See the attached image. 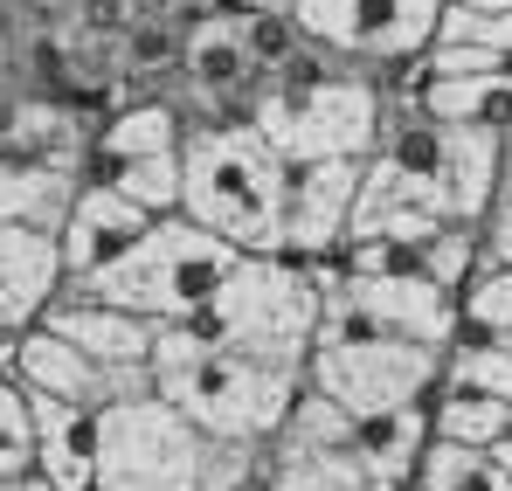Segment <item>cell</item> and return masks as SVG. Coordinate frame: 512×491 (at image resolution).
I'll return each instance as SVG.
<instances>
[{
	"label": "cell",
	"mask_w": 512,
	"mask_h": 491,
	"mask_svg": "<svg viewBox=\"0 0 512 491\" xmlns=\"http://www.w3.org/2000/svg\"><path fill=\"white\" fill-rule=\"evenodd\" d=\"M56 7H84V0H56Z\"/></svg>",
	"instance_id": "836d02e7"
},
{
	"label": "cell",
	"mask_w": 512,
	"mask_h": 491,
	"mask_svg": "<svg viewBox=\"0 0 512 491\" xmlns=\"http://www.w3.org/2000/svg\"><path fill=\"white\" fill-rule=\"evenodd\" d=\"M236 256L243 249L222 243L215 229H201L194 215H160L118 263H104L97 277L70 284V291H90L104 305H125V312H139L153 326H180V319H194L222 291V277L236 270Z\"/></svg>",
	"instance_id": "5b68a950"
},
{
	"label": "cell",
	"mask_w": 512,
	"mask_h": 491,
	"mask_svg": "<svg viewBox=\"0 0 512 491\" xmlns=\"http://www.w3.org/2000/svg\"><path fill=\"white\" fill-rule=\"evenodd\" d=\"M485 256H499L512 263V160H506V180H499V194H492V208H485Z\"/></svg>",
	"instance_id": "f1b7e54d"
},
{
	"label": "cell",
	"mask_w": 512,
	"mask_h": 491,
	"mask_svg": "<svg viewBox=\"0 0 512 491\" xmlns=\"http://www.w3.org/2000/svg\"><path fill=\"white\" fill-rule=\"evenodd\" d=\"M429 429H436V443H478V450H499L512 436V409L499 395H485V388H471V381H436V395H429Z\"/></svg>",
	"instance_id": "ffe728a7"
},
{
	"label": "cell",
	"mask_w": 512,
	"mask_h": 491,
	"mask_svg": "<svg viewBox=\"0 0 512 491\" xmlns=\"http://www.w3.org/2000/svg\"><path fill=\"white\" fill-rule=\"evenodd\" d=\"M457 312H464V332H471V339L512 346V263L485 256V263L471 270V284L457 291Z\"/></svg>",
	"instance_id": "603a6c76"
},
{
	"label": "cell",
	"mask_w": 512,
	"mask_h": 491,
	"mask_svg": "<svg viewBox=\"0 0 512 491\" xmlns=\"http://www.w3.org/2000/svg\"><path fill=\"white\" fill-rule=\"evenodd\" d=\"M70 291L63 236L0 222V339H21L49 319V305Z\"/></svg>",
	"instance_id": "8fae6325"
},
{
	"label": "cell",
	"mask_w": 512,
	"mask_h": 491,
	"mask_svg": "<svg viewBox=\"0 0 512 491\" xmlns=\"http://www.w3.org/2000/svg\"><path fill=\"white\" fill-rule=\"evenodd\" d=\"M187 139V111L173 90H146V97H125L118 111L97 118V139H90V173L104 180L111 166L125 160H153V153H180Z\"/></svg>",
	"instance_id": "9a60e30c"
},
{
	"label": "cell",
	"mask_w": 512,
	"mask_h": 491,
	"mask_svg": "<svg viewBox=\"0 0 512 491\" xmlns=\"http://www.w3.org/2000/svg\"><path fill=\"white\" fill-rule=\"evenodd\" d=\"M443 374H450V381H471V388H485V395H499L512 409V346H499V339L457 332V346L443 353Z\"/></svg>",
	"instance_id": "83f0119b"
},
{
	"label": "cell",
	"mask_w": 512,
	"mask_h": 491,
	"mask_svg": "<svg viewBox=\"0 0 512 491\" xmlns=\"http://www.w3.org/2000/svg\"><path fill=\"white\" fill-rule=\"evenodd\" d=\"M42 326H56L63 339H77L90 360H111V367L153 360V339H160L153 319H139V312H125V305H104V298H90V291H63Z\"/></svg>",
	"instance_id": "2e32d148"
},
{
	"label": "cell",
	"mask_w": 512,
	"mask_h": 491,
	"mask_svg": "<svg viewBox=\"0 0 512 491\" xmlns=\"http://www.w3.org/2000/svg\"><path fill=\"white\" fill-rule=\"evenodd\" d=\"M0 491H56L42 471H28V478H0Z\"/></svg>",
	"instance_id": "f546056e"
},
{
	"label": "cell",
	"mask_w": 512,
	"mask_h": 491,
	"mask_svg": "<svg viewBox=\"0 0 512 491\" xmlns=\"http://www.w3.org/2000/svg\"><path fill=\"white\" fill-rule=\"evenodd\" d=\"M388 90L381 70L333 56V49H305L298 63H284L277 77H263L250 97V125L284 153L291 166L305 160H367L388 132Z\"/></svg>",
	"instance_id": "6da1fadb"
},
{
	"label": "cell",
	"mask_w": 512,
	"mask_h": 491,
	"mask_svg": "<svg viewBox=\"0 0 512 491\" xmlns=\"http://www.w3.org/2000/svg\"><path fill=\"white\" fill-rule=\"evenodd\" d=\"M118 77H173L180 70V21H160V14H139L118 42Z\"/></svg>",
	"instance_id": "d4e9b609"
},
{
	"label": "cell",
	"mask_w": 512,
	"mask_h": 491,
	"mask_svg": "<svg viewBox=\"0 0 512 491\" xmlns=\"http://www.w3.org/2000/svg\"><path fill=\"white\" fill-rule=\"evenodd\" d=\"M416 491H512V464L478 443H429Z\"/></svg>",
	"instance_id": "7402d4cb"
},
{
	"label": "cell",
	"mask_w": 512,
	"mask_h": 491,
	"mask_svg": "<svg viewBox=\"0 0 512 491\" xmlns=\"http://www.w3.org/2000/svg\"><path fill=\"white\" fill-rule=\"evenodd\" d=\"M0 374H21L35 395H56V402H84V409H111V402H132V395H153V360L139 367H111V360H90L77 339H63L56 326H35L21 339H0Z\"/></svg>",
	"instance_id": "9c48e42d"
},
{
	"label": "cell",
	"mask_w": 512,
	"mask_h": 491,
	"mask_svg": "<svg viewBox=\"0 0 512 491\" xmlns=\"http://www.w3.org/2000/svg\"><path fill=\"white\" fill-rule=\"evenodd\" d=\"M35 471L56 491H97V409L35 395Z\"/></svg>",
	"instance_id": "e0dca14e"
},
{
	"label": "cell",
	"mask_w": 512,
	"mask_h": 491,
	"mask_svg": "<svg viewBox=\"0 0 512 491\" xmlns=\"http://www.w3.org/2000/svg\"><path fill=\"white\" fill-rule=\"evenodd\" d=\"M153 381L201 436L270 443L284 429L291 402H298V388H305V367H277V360L236 353V346H222V339H208L194 326H160Z\"/></svg>",
	"instance_id": "7a4b0ae2"
},
{
	"label": "cell",
	"mask_w": 512,
	"mask_h": 491,
	"mask_svg": "<svg viewBox=\"0 0 512 491\" xmlns=\"http://www.w3.org/2000/svg\"><path fill=\"white\" fill-rule=\"evenodd\" d=\"M208 436L167 395L97 409V491H201Z\"/></svg>",
	"instance_id": "8992f818"
},
{
	"label": "cell",
	"mask_w": 512,
	"mask_h": 491,
	"mask_svg": "<svg viewBox=\"0 0 512 491\" xmlns=\"http://www.w3.org/2000/svg\"><path fill=\"white\" fill-rule=\"evenodd\" d=\"M35 471V395L21 374H0V478Z\"/></svg>",
	"instance_id": "4316f807"
},
{
	"label": "cell",
	"mask_w": 512,
	"mask_h": 491,
	"mask_svg": "<svg viewBox=\"0 0 512 491\" xmlns=\"http://www.w3.org/2000/svg\"><path fill=\"white\" fill-rule=\"evenodd\" d=\"M429 443H436L429 402H409V409H388V415H367L360 422V457H367V471L388 491H416Z\"/></svg>",
	"instance_id": "ac0fdd59"
},
{
	"label": "cell",
	"mask_w": 512,
	"mask_h": 491,
	"mask_svg": "<svg viewBox=\"0 0 512 491\" xmlns=\"http://www.w3.org/2000/svg\"><path fill=\"white\" fill-rule=\"evenodd\" d=\"M464 7H512V0H464Z\"/></svg>",
	"instance_id": "1f68e13d"
},
{
	"label": "cell",
	"mask_w": 512,
	"mask_h": 491,
	"mask_svg": "<svg viewBox=\"0 0 512 491\" xmlns=\"http://www.w3.org/2000/svg\"><path fill=\"white\" fill-rule=\"evenodd\" d=\"M499 457H506V464H512V436H506V443H499Z\"/></svg>",
	"instance_id": "d6a6232c"
},
{
	"label": "cell",
	"mask_w": 512,
	"mask_h": 491,
	"mask_svg": "<svg viewBox=\"0 0 512 491\" xmlns=\"http://www.w3.org/2000/svg\"><path fill=\"white\" fill-rule=\"evenodd\" d=\"M319 312H326V284L312 263L298 256H277V249H256V256H236V270L222 277V291L180 319V326L208 332L236 353H256V360H277V367H305L312 346H319Z\"/></svg>",
	"instance_id": "277c9868"
},
{
	"label": "cell",
	"mask_w": 512,
	"mask_h": 491,
	"mask_svg": "<svg viewBox=\"0 0 512 491\" xmlns=\"http://www.w3.org/2000/svg\"><path fill=\"white\" fill-rule=\"evenodd\" d=\"M263 491H388L360 443H340V450H284L270 443V464H263Z\"/></svg>",
	"instance_id": "d6986e66"
},
{
	"label": "cell",
	"mask_w": 512,
	"mask_h": 491,
	"mask_svg": "<svg viewBox=\"0 0 512 491\" xmlns=\"http://www.w3.org/2000/svg\"><path fill=\"white\" fill-rule=\"evenodd\" d=\"M416 111L443 125H499L512 132V77H423Z\"/></svg>",
	"instance_id": "44dd1931"
},
{
	"label": "cell",
	"mask_w": 512,
	"mask_h": 491,
	"mask_svg": "<svg viewBox=\"0 0 512 491\" xmlns=\"http://www.w3.org/2000/svg\"><path fill=\"white\" fill-rule=\"evenodd\" d=\"M229 7H291V0H229Z\"/></svg>",
	"instance_id": "4dcf8cb0"
},
{
	"label": "cell",
	"mask_w": 512,
	"mask_h": 491,
	"mask_svg": "<svg viewBox=\"0 0 512 491\" xmlns=\"http://www.w3.org/2000/svg\"><path fill=\"white\" fill-rule=\"evenodd\" d=\"M111 187H125L146 215H180L187 201V173H180V153H153V160H125L104 173Z\"/></svg>",
	"instance_id": "484cf974"
},
{
	"label": "cell",
	"mask_w": 512,
	"mask_h": 491,
	"mask_svg": "<svg viewBox=\"0 0 512 491\" xmlns=\"http://www.w3.org/2000/svg\"><path fill=\"white\" fill-rule=\"evenodd\" d=\"M450 0H291V21L305 28L312 49L353 56L367 70L381 63H416L436 42Z\"/></svg>",
	"instance_id": "ba28073f"
},
{
	"label": "cell",
	"mask_w": 512,
	"mask_h": 491,
	"mask_svg": "<svg viewBox=\"0 0 512 491\" xmlns=\"http://www.w3.org/2000/svg\"><path fill=\"white\" fill-rule=\"evenodd\" d=\"M360 166L367 160H305V166H291L277 256H298V263L340 256L346 222H353V194H360Z\"/></svg>",
	"instance_id": "30bf717a"
},
{
	"label": "cell",
	"mask_w": 512,
	"mask_h": 491,
	"mask_svg": "<svg viewBox=\"0 0 512 491\" xmlns=\"http://www.w3.org/2000/svg\"><path fill=\"white\" fill-rule=\"evenodd\" d=\"M478 263H485V229H478V222H443L436 236L416 243V270L436 277L443 291H464Z\"/></svg>",
	"instance_id": "cb8c5ba5"
},
{
	"label": "cell",
	"mask_w": 512,
	"mask_h": 491,
	"mask_svg": "<svg viewBox=\"0 0 512 491\" xmlns=\"http://www.w3.org/2000/svg\"><path fill=\"white\" fill-rule=\"evenodd\" d=\"M180 173H187L180 215H194L201 229H215L243 256L277 249V236H284V194H291V160L256 132L250 118L187 125Z\"/></svg>",
	"instance_id": "3957f363"
},
{
	"label": "cell",
	"mask_w": 512,
	"mask_h": 491,
	"mask_svg": "<svg viewBox=\"0 0 512 491\" xmlns=\"http://www.w3.org/2000/svg\"><path fill=\"white\" fill-rule=\"evenodd\" d=\"M84 180H90L84 153H0V222L63 236Z\"/></svg>",
	"instance_id": "4fadbf2b"
},
{
	"label": "cell",
	"mask_w": 512,
	"mask_h": 491,
	"mask_svg": "<svg viewBox=\"0 0 512 491\" xmlns=\"http://www.w3.org/2000/svg\"><path fill=\"white\" fill-rule=\"evenodd\" d=\"M305 381L319 395H333L346 415H388L429 402L436 381H443V353L423 339H395V332H340V339H319L312 360H305Z\"/></svg>",
	"instance_id": "52a82bcc"
},
{
	"label": "cell",
	"mask_w": 512,
	"mask_h": 491,
	"mask_svg": "<svg viewBox=\"0 0 512 491\" xmlns=\"http://www.w3.org/2000/svg\"><path fill=\"white\" fill-rule=\"evenodd\" d=\"M429 160H436L443 194H450V215H457V222H485V208H492V194H499V180H506L512 132H499V125H443V118H429Z\"/></svg>",
	"instance_id": "7c38bea8"
},
{
	"label": "cell",
	"mask_w": 512,
	"mask_h": 491,
	"mask_svg": "<svg viewBox=\"0 0 512 491\" xmlns=\"http://www.w3.org/2000/svg\"><path fill=\"white\" fill-rule=\"evenodd\" d=\"M153 222H160V215H146V208H139L125 187H111V180H97V173H90L84 194H77V208H70V222H63L70 284H84V277H97L104 263H118L125 249L153 229Z\"/></svg>",
	"instance_id": "5bb4252c"
}]
</instances>
